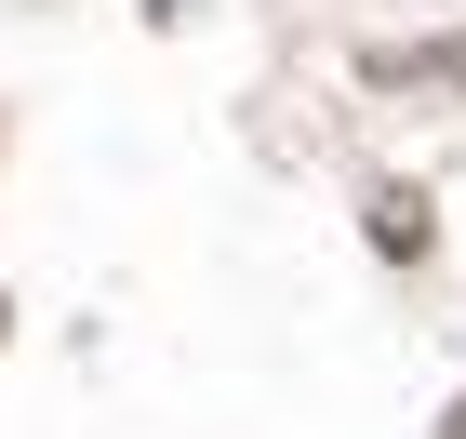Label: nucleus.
<instances>
[{
	"mask_svg": "<svg viewBox=\"0 0 466 439\" xmlns=\"http://www.w3.org/2000/svg\"><path fill=\"white\" fill-rule=\"evenodd\" d=\"M0 333H14V293H0Z\"/></svg>",
	"mask_w": 466,
	"mask_h": 439,
	"instance_id": "nucleus-4",
	"label": "nucleus"
},
{
	"mask_svg": "<svg viewBox=\"0 0 466 439\" xmlns=\"http://www.w3.org/2000/svg\"><path fill=\"white\" fill-rule=\"evenodd\" d=\"M440 439H466V400H453V413H440Z\"/></svg>",
	"mask_w": 466,
	"mask_h": 439,
	"instance_id": "nucleus-3",
	"label": "nucleus"
},
{
	"mask_svg": "<svg viewBox=\"0 0 466 439\" xmlns=\"http://www.w3.org/2000/svg\"><path fill=\"white\" fill-rule=\"evenodd\" d=\"M360 240H373L387 266H427V254H440V214H427V186L373 174V186H360Z\"/></svg>",
	"mask_w": 466,
	"mask_h": 439,
	"instance_id": "nucleus-1",
	"label": "nucleus"
},
{
	"mask_svg": "<svg viewBox=\"0 0 466 439\" xmlns=\"http://www.w3.org/2000/svg\"><path fill=\"white\" fill-rule=\"evenodd\" d=\"M360 80H373V94H400V80H413V94H427V80H440V94H466V40H413V54L387 40V54H360Z\"/></svg>",
	"mask_w": 466,
	"mask_h": 439,
	"instance_id": "nucleus-2",
	"label": "nucleus"
}]
</instances>
